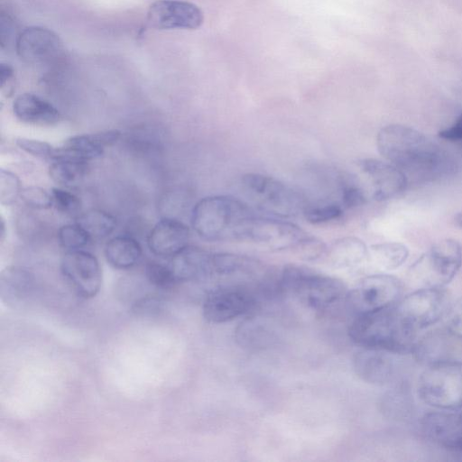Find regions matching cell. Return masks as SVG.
Listing matches in <instances>:
<instances>
[{
  "label": "cell",
  "instance_id": "cell-1",
  "mask_svg": "<svg viewBox=\"0 0 462 462\" xmlns=\"http://www.w3.org/2000/svg\"><path fill=\"white\" fill-rule=\"evenodd\" d=\"M380 154L407 177L432 180L455 170L448 154L420 132L402 125H389L376 136Z\"/></svg>",
  "mask_w": 462,
  "mask_h": 462
},
{
  "label": "cell",
  "instance_id": "cell-2",
  "mask_svg": "<svg viewBox=\"0 0 462 462\" xmlns=\"http://www.w3.org/2000/svg\"><path fill=\"white\" fill-rule=\"evenodd\" d=\"M255 216L240 199L216 195L195 204L190 222L197 235L206 241L247 240Z\"/></svg>",
  "mask_w": 462,
  "mask_h": 462
},
{
  "label": "cell",
  "instance_id": "cell-3",
  "mask_svg": "<svg viewBox=\"0 0 462 462\" xmlns=\"http://www.w3.org/2000/svg\"><path fill=\"white\" fill-rule=\"evenodd\" d=\"M395 304L356 316L348 328L350 338L361 347L412 353L417 332L403 322Z\"/></svg>",
  "mask_w": 462,
  "mask_h": 462
},
{
  "label": "cell",
  "instance_id": "cell-4",
  "mask_svg": "<svg viewBox=\"0 0 462 462\" xmlns=\"http://www.w3.org/2000/svg\"><path fill=\"white\" fill-rule=\"evenodd\" d=\"M278 289L317 312L328 310L341 300H345L347 292L341 280L294 263L286 264L281 271Z\"/></svg>",
  "mask_w": 462,
  "mask_h": 462
},
{
  "label": "cell",
  "instance_id": "cell-5",
  "mask_svg": "<svg viewBox=\"0 0 462 462\" xmlns=\"http://www.w3.org/2000/svg\"><path fill=\"white\" fill-rule=\"evenodd\" d=\"M420 398L444 411L462 409V363L443 359L428 365L417 385Z\"/></svg>",
  "mask_w": 462,
  "mask_h": 462
},
{
  "label": "cell",
  "instance_id": "cell-6",
  "mask_svg": "<svg viewBox=\"0 0 462 462\" xmlns=\"http://www.w3.org/2000/svg\"><path fill=\"white\" fill-rule=\"evenodd\" d=\"M241 184L251 201L271 217L286 218L302 214L305 204L299 193L278 179L247 172L242 176Z\"/></svg>",
  "mask_w": 462,
  "mask_h": 462
},
{
  "label": "cell",
  "instance_id": "cell-7",
  "mask_svg": "<svg viewBox=\"0 0 462 462\" xmlns=\"http://www.w3.org/2000/svg\"><path fill=\"white\" fill-rule=\"evenodd\" d=\"M402 284L389 274H373L361 279L346 292L344 302L356 316L395 304L401 299Z\"/></svg>",
  "mask_w": 462,
  "mask_h": 462
},
{
  "label": "cell",
  "instance_id": "cell-8",
  "mask_svg": "<svg viewBox=\"0 0 462 462\" xmlns=\"http://www.w3.org/2000/svg\"><path fill=\"white\" fill-rule=\"evenodd\" d=\"M395 305L403 322L417 332L446 316L451 303L444 287H422L400 299Z\"/></svg>",
  "mask_w": 462,
  "mask_h": 462
},
{
  "label": "cell",
  "instance_id": "cell-9",
  "mask_svg": "<svg viewBox=\"0 0 462 462\" xmlns=\"http://www.w3.org/2000/svg\"><path fill=\"white\" fill-rule=\"evenodd\" d=\"M461 263L460 244L453 239H445L418 259L412 273L423 287H444L455 277Z\"/></svg>",
  "mask_w": 462,
  "mask_h": 462
},
{
  "label": "cell",
  "instance_id": "cell-10",
  "mask_svg": "<svg viewBox=\"0 0 462 462\" xmlns=\"http://www.w3.org/2000/svg\"><path fill=\"white\" fill-rule=\"evenodd\" d=\"M310 236V234L292 222L256 215L247 240L271 250L291 251L297 254Z\"/></svg>",
  "mask_w": 462,
  "mask_h": 462
},
{
  "label": "cell",
  "instance_id": "cell-11",
  "mask_svg": "<svg viewBox=\"0 0 462 462\" xmlns=\"http://www.w3.org/2000/svg\"><path fill=\"white\" fill-rule=\"evenodd\" d=\"M255 300V294L250 287L224 283L207 294L203 302V315L212 323L227 322L248 312Z\"/></svg>",
  "mask_w": 462,
  "mask_h": 462
},
{
  "label": "cell",
  "instance_id": "cell-12",
  "mask_svg": "<svg viewBox=\"0 0 462 462\" xmlns=\"http://www.w3.org/2000/svg\"><path fill=\"white\" fill-rule=\"evenodd\" d=\"M60 270L79 296L90 299L100 291L102 271L94 254L81 249L68 251L61 259Z\"/></svg>",
  "mask_w": 462,
  "mask_h": 462
},
{
  "label": "cell",
  "instance_id": "cell-13",
  "mask_svg": "<svg viewBox=\"0 0 462 462\" xmlns=\"http://www.w3.org/2000/svg\"><path fill=\"white\" fill-rule=\"evenodd\" d=\"M357 167L370 187L374 200L385 201L402 193L408 185V178L389 162L365 158L357 162Z\"/></svg>",
  "mask_w": 462,
  "mask_h": 462
},
{
  "label": "cell",
  "instance_id": "cell-14",
  "mask_svg": "<svg viewBox=\"0 0 462 462\" xmlns=\"http://www.w3.org/2000/svg\"><path fill=\"white\" fill-rule=\"evenodd\" d=\"M204 21L196 5L182 0H157L149 7L148 24L158 30L199 28Z\"/></svg>",
  "mask_w": 462,
  "mask_h": 462
},
{
  "label": "cell",
  "instance_id": "cell-15",
  "mask_svg": "<svg viewBox=\"0 0 462 462\" xmlns=\"http://www.w3.org/2000/svg\"><path fill=\"white\" fill-rule=\"evenodd\" d=\"M15 46L21 60L32 64L53 61L63 51L59 36L42 26H30L23 30L16 38Z\"/></svg>",
  "mask_w": 462,
  "mask_h": 462
},
{
  "label": "cell",
  "instance_id": "cell-16",
  "mask_svg": "<svg viewBox=\"0 0 462 462\" xmlns=\"http://www.w3.org/2000/svg\"><path fill=\"white\" fill-rule=\"evenodd\" d=\"M121 136L117 129L95 134H77L68 138L60 147L55 148L52 160H74L86 162L97 159L105 147L116 143Z\"/></svg>",
  "mask_w": 462,
  "mask_h": 462
},
{
  "label": "cell",
  "instance_id": "cell-17",
  "mask_svg": "<svg viewBox=\"0 0 462 462\" xmlns=\"http://www.w3.org/2000/svg\"><path fill=\"white\" fill-rule=\"evenodd\" d=\"M394 355L383 349L362 347L353 358L355 373L365 383L375 385L386 384L394 377Z\"/></svg>",
  "mask_w": 462,
  "mask_h": 462
},
{
  "label": "cell",
  "instance_id": "cell-18",
  "mask_svg": "<svg viewBox=\"0 0 462 462\" xmlns=\"http://www.w3.org/2000/svg\"><path fill=\"white\" fill-rule=\"evenodd\" d=\"M420 425L423 433L439 445L455 452L462 448V409L425 414Z\"/></svg>",
  "mask_w": 462,
  "mask_h": 462
},
{
  "label": "cell",
  "instance_id": "cell-19",
  "mask_svg": "<svg viewBox=\"0 0 462 462\" xmlns=\"http://www.w3.org/2000/svg\"><path fill=\"white\" fill-rule=\"evenodd\" d=\"M189 228L180 220L166 217L149 233L147 244L154 254L172 257L189 245Z\"/></svg>",
  "mask_w": 462,
  "mask_h": 462
},
{
  "label": "cell",
  "instance_id": "cell-20",
  "mask_svg": "<svg viewBox=\"0 0 462 462\" xmlns=\"http://www.w3.org/2000/svg\"><path fill=\"white\" fill-rule=\"evenodd\" d=\"M36 280L33 274L21 267L8 266L0 273V297L13 309L23 308L33 298Z\"/></svg>",
  "mask_w": 462,
  "mask_h": 462
},
{
  "label": "cell",
  "instance_id": "cell-21",
  "mask_svg": "<svg viewBox=\"0 0 462 462\" xmlns=\"http://www.w3.org/2000/svg\"><path fill=\"white\" fill-rule=\"evenodd\" d=\"M211 253L187 245L171 257V267L179 282L199 281L211 277Z\"/></svg>",
  "mask_w": 462,
  "mask_h": 462
},
{
  "label": "cell",
  "instance_id": "cell-22",
  "mask_svg": "<svg viewBox=\"0 0 462 462\" xmlns=\"http://www.w3.org/2000/svg\"><path fill=\"white\" fill-rule=\"evenodd\" d=\"M262 263L252 257L232 253L211 254V277L223 278L226 282L242 281L256 277L262 272Z\"/></svg>",
  "mask_w": 462,
  "mask_h": 462
},
{
  "label": "cell",
  "instance_id": "cell-23",
  "mask_svg": "<svg viewBox=\"0 0 462 462\" xmlns=\"http://www.w3.org/2000/svg\"><path fill=\"white\" fill-rule=\"evenodd\" d=\"M13 112L21 122L32 125H55L61 119L52 104L32 93L19 95L13 103Z\"/></svg>",
  "mask_w": 462,
  "mask_h": 462
},
{
  "label": "cell",
  "instance_id": "cell-24",
  "mask_svg": "<svg viewBox=\"0 0 462 462\" xmlns=\"http://www.w3.org/2000/svg\"><path fill=\"white\" fill-rule=\"evenodd\" d=\"M328 263L336 269L353 270L360 267L370 257L364 241L356 236H345L334 241L326 254Z\"/></svg>",
  "mask_w": 462,
  "mask_h": 462
},
{
  "label": "cell",
  "instance_id": "cell-25",
  "mask_svg": "<svg viewBox=\"0 0 462 462\" xmlns=\"http://www.w3.org/2000/svg\"><path fill=\"white\" fill-rule=\"evenodd\" d=\"M143 249L140 243L130 236H117L108 240L105 246L107 263L116 269L134 267L141 259Z\"/></svg>",
  "mask_w": 462,
  "mask_h": 462
},
{
  "label": "cell",
  "instance_id": "cell-26",
  "mask_svg": "<svg viewBox=\"0 0 462 462\" xmlns=\"http://www.w3.org/2000/svg\"><path fill=\"white\" fill-rule=\"evenodd\" d=\"M88 170L86 162L55 160L49 167L50 178L58 185L72 188L79 185Z\"/></svg>",
  "mask_w": 462,
  "mask_h": 462
},
{
  "label": "cell",
  "instance_id": "cell-27",
  "mask_svg": "<svg viewBox=\"0 0 462 462\" xmlns=\"http://www.w3.org/2000/svg\"><path fill=\"white\" fill-rule=\"evenodd\" d=\"M369 254L379 267L395 270L407 260L409 250L401 243L385 242L371 245Z\"/></svg>",
  "mask_w": 462,
  "mask_h": 462
},
{
  "label": "cell",
  "instance_id": "cell-28",
  "mask_svg": "<svg viewBox=\"0 0 462 462\" xmlns=\"http://www.w3.org/2000/svg\"><path fill=\"white\" fill-rule=\"evenodd\" d=\"M76 223L81 226L91 238L106 237L116 227V218L101 209H91L79 215Z\"/></svg>",
  "mask_w": 462,
  "mask_h": 462
},
{
  "label": "cell",
  "instance_id": "cell-29",
  "mask_svg": "<svg viewBox=\"0 0 462 462\" xmlns=\"http://www.w3.org/2000/svg\"><path fill=\"white\" fill-rule=\"evenodd\" d=\"M444 339L443 336L439 333L425 335L420 340H416L412 353L415 354L418 360L427 363V365L447 359L443 357Z\"/></svg>",
  "mask_w": 462,
  "mask_h": 462
},
{
  "label": "cell",
  "instance_id": "cell-30",
  "mask_svg": "<svg viewBox=\"0 0 462 462\" xmlns=\"http://www.w3.org/2000/svg\"><path fill=\"white\" fill-rule=\"evenodd\" d=\"M344 209L340 203L325 201L305 205L302 215L309 223L322 225L340 219L344 216Z\"/></svg>",
  "mask_w": 462,
  "mask_h": 462
},
{
  "label": "cell",
  "instance_id": "cell-31",
  "mask_svg": "<svg viewBox=\"0 0 462 462\" xmlns=\"http://www.w3.org/2000/svg\"><path fill=\"white\" fill-rule=\"evenodd\" d=\"M144 273L150 284L158 290H170L179 283L171 265L162 263H147Z\"/></svg>",
  "mask_w": 462,
  "mask_h": 462
},
{
  "label": "cell",
  "instance_id": "cell-32",
  "mask_svg": "<svg viewBox=\"0 0 462 462\" xmlns=\"http://www.w3.org/2000/svg\"><path fill=\"white\" fill-rule=\"evenodd\" d=\"M267 332L263 324L254 319H250L240 324L236 331V337L243 346H263L269 339Z\"/></svg>",
  "mask_w": 462,
  "mask_h": 462
},
{
  "label": "cell",
  "instance_id": "cell-33",
  "mask_svg": "<svg viewBox=\"0 0 462 462\" xmlns=\"http://www.w3.org/2000/svg\"><path fill=\"white\" fill-rule=\"evenodd\" d=\"M91 239L85 229L76 222L64 225L58 230L59 243L68 251L82 249Z\"/></svg>",
  "mask_w": 462,
  "mask_h": 462
},
{
  "label": "cell",
  "instance_id": "cell-34",
  "mask_svg": "<svg viewBox=\"0 0 462 462\" xmlns=\"http://www.w3.org/2000/svg\"><path fill=\"white\" fill-rule=\"evenodd\" d=\"M23 189L18 176L5 169L0 171V201L2 205L9 206L21 196Z\"/></svg>",
  "mask_w": 462,
  "mask_h": 462
},
{
  "label": "cell",
  "instance_id": "cell-35",
  "mask_svg": "<svg viewBox=\"0 0 462 462\" xmlns=\"http://www.w3.org/2000/svg\"><path fill=\"white\" fill-rule=\"evenodd\" d=\"M340 199L345 209L355 208L365 203L366 191L355 180L346 179L341 182Z\"/></svg>",
  "mask_w": 462,
  "mask_h": 462
},
{
  "label": "cell",
  "instance_id": "cell-36",
  "mask_svg": "<svg viewBox=\"0 0 462 462\" xmlns=\"http://www.w3.org/2000/svg\"><path fill=\"white\" fill-rule=\"evenodd\" d=\"M53 206L66 215H77L81 210L80 199L72 192L61 188H52L51 191Z\"/></svg>",
  "mask_w": 462,
  "mask_h": 462
},
{
  "label": "cell",
  "instance_id": "cell-37",
  "mask_svg": "<svg viewBox=\"0 0 462 462\" xmlns=\"http://www.w3.org/2000/svg\"><path fill=\"white\" fill-rule=\"evenodd\" d=\"M20 198L26 206L34 209H47L53 206L51 194L36 186L23 189Z\"/></svg>",
  "mask_w": 462,
  "mask_h": 462
},
{
  "label": "cell",
  "instance_id": "cell-38",
  "mask_svg": "<svg viewBox=\"0 0 462 462\" xmlns=\"http://www.w3.org/2000/svg\"><path fill=\"white\" fill-rule=\"evenodd\" d=\"M16 145L23 152L41 158H53L55 148L47 142L20 137L17 138Z\"/></svg>",
  "mask_w": 462,
  "mask_h": 462
},
{
  "label": "cell",
  "instance_id": "cell-39",
  "mask_svg": "<svg viewBox=\"0 0 462 462\" xmlns=\"http://www.w3.org/2000/svg\"><path fill=\"white\" fill-rule=\"evenodd\" d=\"M446 317L448 331L457 337H462V298L450 305Z\"/></svg>",
  "mask_w": 462,
  "mask_h": 462
},
{
  "label": "cell",
  "instance_id": "cell-40",
  "mask_svg": "<svg viewBox=\"0 0 462 462\" xmlns=\"http://www.w3.org/2000/svg\"><path fill=\"white\" fill-rule=\"evenodd\" d=\"M162 307V300L154 295H146L137 300L133 306V310L138 314H152Z\"/></svg>",
  "mask_w": 462,
  "mask_h": 462
},
{
  "label": "cell",
  "instance_id": "cell-41",
  "mask_svg": "<svg viewBox=\"0 0 462 462\" xmlns=\"http://www.w3.org/2000/svg\"><path fill=\"white\" fill-rule=\"evenodd\" d=\"M1 91L6 97L12 96L14 92V69L8 64H1L0 69Z\"/></svg>",
  "mask_w": 462,
  "mask_h": 462
},
{
  "label": "cell",
  "instance_id": "cell-42",
  "mask_svg": "<svg viewBox=\"0 0 462 462\" xmlns=\"http://www.w3.org/2000/svg\"><path fill=\"white\" fill-rule=\"evenodd\" d=\"M439 136L449 142L462 143V115L450 126L439 131Z\"/></svg>",
  "mask_w": 462,
  "mask_h": 462
},
{
  "label": "cell",
  "instance_id": "cell-43",
  "mask_svg": "<svg viewBox=\"0 0 462 462\" xmlns=\"http://www.w3.org/2000/svg\"><path fill=\"white\" fill-rule=\"evenodd\" d=\"M454 223H455L456 226L462 229V212L455 215Z\"/></svg>",
  "mask_w": 462,
  "mask_h": 462
},
{
  "label": "cell",
  "instance_id": "cell-44",
  "mask_svg": "<svg viewBox=\"0 0 462 462\" xmlns=\"http://www.w3.org/2000/svg\"><path fill=\"white\" fill-rule=\"evenodd\" d=\"M5 224L2 217L1 218V233H0V236H1L2 240L5 238Z\"/></svg>",
  "mask_w": 462,
  "mask_h": 462
},
{
  "label": "cell",
  "instance_id": "cell-45",
  "mask_svg": "<svg viewBox=\"0 0 462 462\" xmlns=\"http://www.w3.org/2000/svg\"><path fill=\"white\" fill-rule=\"evenodd\" d=\"M457 453L462 456V448Z\"/></svg>",
  "mask_w": 462,
  "mask_h": 462
}]
</instances>
